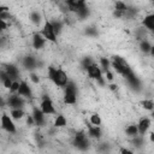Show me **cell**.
Segmentation results:
<instances>
[{"label": "cell", "instance_id": "11", "mask_svg": "<svg viewBox=\"0 0 154 154\" xmlns=\"http://www.w3.org/2000/svg\"><path fill=\"white\" fill-rule=\"evenodd\" d=\"M85 4V0H66V6L67 10L76 12L81 6H83Z\"/></svg>", "mask_w": 154, "mask_h": 154}, {"label": "cell", "instance_id": "20", "mask_svg": "<svg viewBox=\"0 0 154 154\" xmlns=\"http://www.w3.org/2000/svg\"><path fill=\"white\" fill-rule=\"evenodd\" d=\"M11 117L13 118V119H22L23 118V116H24V111L22 109V108H13V109H11Z\"/></svg>", "mask_w": 154, "mask_h": 154}, {"label": "cell", "instance_id": "21", "mask_svg": "<svg viewBox=\"0 0 154 154\" xmlns=\"http://www.w3.org/2000/svg\"><path fill=\"white\" fill-rule=\"evenodd\" d=\"M65 125H66V119H65V117H64L63 114L57 116V118H55V120H54V126H55V128H63V126H65Z\"/></svg>", "mask_w": 154, "mask_h": 154}, {"label": "cell", "instance_id": "16", "mask_svg": "<svg viewBox=\"0 0 154 154\" xmlns=\"http://www.w3.org/2000/svg\"><path fill=\"white\" fill-rule=\"evenodd\" d=\"M88 134L93 138H100V136H101V129L99 128V125L89 126L88 128Z\"/></svg>", "mask_w": 154, "mask_h": 154}, {"label": "cell", "instance_id": "25", "mask_svg": "<svg viewBox=\"0 0 154 154\" xmlns=\"http://www.w3.org/2000/svg\"><path fill=\"white\" fill-rule=\"evenodd\" d=\"M141 106L144 109L150 111V109L154 108V102H153V100H143V101H141Z\"/></svg>", "mask_w": 154, "mask_h": 154}, {"label": "cell", "instance_id": "26", "mask_svg": "<svg viewBox=\"0 0 154 154\" xmlns=\"http://www.w3.org/2000/svg\"><path fill=\"white\" fill-rule=\"evenodd\" d=\"M116 10L122 11V12H124V14H125V12H126V10H128V6L125 5V2H123V1H120V0H117V1H116Z\"/></svg>", "mask_w": 154, "mask_h": 154}, {"label": "cell", "instance_id": "31", "mask_svg": "<svg viewBox=\"0 0 154 154\" xmlns=\"http://www.w3.org/2000/svg\"><path fill=\"white\" fill-rule=\"evenodd\" d=\"M82 64H83V67H88V66H90L91 64H93V61L90 60V58H84L83 59V61H82Z\"/></svg>", "mask_w": 154, "mask_h": 154}, {"label": "cell", "instance_id": "15", "mask_svg": "<svg viewBox=\"0 0 154 154\" xmlns=\"http://www.w3.org/2000/svg\"><path fill=\"white\" fill-rule=\"evenodd\" d=\"M143 25H144L148 30L154 31V13L148 14V16L144 17V19H143Z\"/></svg>", "mask_w": 154, "mask_h": 154}, {"label": "cell", "instance_id": "2", "mask_svg": "<svg viewBox=\"0 0 154 154\" xmlns=\"http://www.w3.org/2000/svg\"><path fill=\"white\" fill-rule=\"evenodd\" d=\"M87 73H88V76H89L90 78L96 79L101 85L105 84V81H103V78H102V72H101L100 67L97 66V64L93 63L90 66H88V67H87Z\"/></svg>", "mask_w": 154, "mask_h": 154}, {"label": "cell", "instance_id": "27", "mask_svg": "<svg viewBox=\"0 0 154 154\" xmlns=\"http://www.w3.org/2000/svg\"><path fill=\"white\" fill-rule=\"evenodd\" d=\"M51 23L53 24V28H54V30H55V34H57V35L60 34V32H61V29H63L61 22H60V20H55V22H51Z\"/></svg>", "mask_w": 154, "mask_h": 154}, {"label": "cell", "instance_id": "22", "mask_svg": "<svg viewBox=\"0 0 154 154\" xmlns=\"http://www.w3.org/2000/svg\"><path fill=\"white\" fill-rule=\"evenodd\" d=\"M65 93H72V94H77V87L73 82H67V84L65 85Z\"/></svg>", "mask_w": 154, "mask_h": 154}, {"label": "cell", "instance_id": "4", "mask_svg": "<svg viewBox=\"0 0 154 154\" xmlns=\"http://www.w3.org/2000/svg\"><path fill=\"white\" fill-rule=\"evenodd\" d=\"M1 126L7 132H11V134H14L16 132V125L12 122V117L7 116L6 113H4L2 117H1Z\"/></svg>", "mask_w": 154, "mask_h": 154}, {"label": "cell", "instance_id": "1", "mask_svg": "<svg viewBox=\"0 0 154 154\" xmlns=\"http://www.w3.org/2000/svg\"><path fill=\"white\" fill-rule=\"evenodd\" d=\"M48 78L57 85V87H65L67 84V75L60 70V69H55L53 66L48 67Z\"/></svg>", "mask_w": 154, "mask_h": 154}, {"label": "cell", "instance_id": "28", "mask_svg": "<svg viewBox=\"0 0 154 154\" xmlns=\"http://www.w3.org/2000/svg\"><path fill=\"white\" fill-rule=\"evenodd\" d=\"M90 123H91L93 125H100V124H101V118H100V116L96 114V113L91 114V117H90Z\"/></svg>", "mask_w": 154, "mask_h": 154}, {"label": "cell", "instance_id": "37", "mask_svg": "<svg viewBox=\"0 0 154 154\" xmlns=\"http://www.w3.org/2000/svg\"><path fill=\"white\" fill-rule=\"evenodd\" d=\"M150 141H152V142H154V132H152V134H150Z\"/></svg>", "mask_w": 154, "mask_h": 154}, {"label": "cell", "instance_id": "30", "mask_svg": "<svg viewBox=\"0 0 154 154\" xmlns=\"http://www.w3.org/2000/svg\"><path fill=\"white\" fill-rule=\"evenodd\" d=\"M101 65H102L103 70L107 71V70H108V66H109V61H108L106 58H101Z\"/></svg>", "mask_w": 154, "mask_h": 154}, {"label": "cell", "instance_id": "5", "mask_svg": "<svg viewBox=\"0 0 154 154\" xmlns=\"http://www.w3.org/2000/svg\"><path fill=\"white\" fill-rule=\"evenodd\" d=\"M41 109L43 111L45 114H54L55 113V108H54V105L52 102V100L48 97V96H43L42 97V101H41Z\"/></svg>", "mask_w": 154, "mask_h": 154}, {"label": "cell", "instance_id": "38", "mask_svg": "<svg viewBox=\"0 0 154 154\" xmlns=\"http://www.w3.org/2000/svg\"><path fill=\"white\" fill-rule=\"evenodd\" d=\"M152 116H153V118H154V111H153V113H152Z\"/></svg>", "mask_w": 154, "mask_h": 154}, {"label": "cell", "instance_id": "29", "mask_svg": "<svg viewBox=\"0 0 154 154\" xmlns=\"http://www.w3.org/2000/svg\"><path fill=\"white\" fill-rule=\"evenodd\" d=\"M19 85H20V83H19L18 81H13V83H12V85H11V88H10V91H12V93L18 91Z\"/></svg>", "mask_w": 154, "mask_h": 154}, {"label": "cell", "instance_id": "18", "mask_svg": "<svg viewBox=\"0 0 154 154\" xmlns=\"http://www.w3.org/2000/svg\"><path fill=\"white\" fill-rule=\"evenodd\" d=\"M125 132H126V135L129 137H135L138 134V126L137 125H134V124L132 125H128L125 128Z\"/></svg>", "mask_w": 154, "mask_h": 154}, {"label": "cell", "instance_id": "6", "mask_svg": "<svg viewBox=\"0 0 154 154\" xmlns=\"http://www.w3.org/2000/svg\"><path fill=\"white\" fill-rule=\"evenodd\" d=\"M22 97H23V96H20L19 94H17V95L12 94L11 96H8V99H7V105L11 107V109H13V108H22V107H23L24 100H23Z\"/></svg>", "mask_w": 154, "mask_h": 154}, {"label": "cell", "instance_id": "32", "mask_svg": "<svg viewBox=\"0 0 154 154\" xmlns=\"http://www.w3.org/2000/svg\"><path fill=\"white\" fill-rule=\"evenodd\" d=\"M30 79H31V81H32L35 84H37V83L40 82L38 76H37V75H35V73H31V75H30Z\"/></svg>", "mask_w": 154, "mask_h": 154}, {"label": "cell", "instance_id": "17", "mask_svg": "<svg viewBox=\"0 0 154 154\" xmlns=\"http://www.w3.org/2000/svg\"><path fill=\"white\" fill-rule=\"evenodd\" d=\"M76 14H77L81 19H84V18H87V17L89 16V8H88L87 5L84 4L83 6H81V7L76 11Z\"/></svg>", "mask_w": 154, "mask_h": 154}, {"label": "cell", "instance_id": "12", "mask_svg": "<svg viewBox=\"0 0 154 154\" xmlns=\"http://www.w3.org/2000/svg\"><path fill=\"white\" fill-rule=\"evenodd\" d=\"M5 71L7 72V75L13 79V81H17L18 76H19V70L16 65H12V64H8L6 67H5Z\"/></svg>", "mask_w": 154, "mask_h": 154}, {"label": "cell", "instance_id": "36", "mask_svg": "<svg viewBox=\"0 0 154 154\" xmlns=\"http://www.w3.org/2000/svg\"><path fill=\"white\" fill-rule=\"evenodd\" d=\"M150 54H152V57L154 58V46H152V49H150Z\"/></svg>", "mask_w": 154, "mask_h": 154}, {"label": "cell", "instance_id": "33", "mask_svg": "<svg viewBox=\"0 0 154 154\" xmlns=\"http://www.w3.org/2000/svg\"><path fill=\"white\" fill-rule=\"evenodd\" d=\"M106 76H107V79H108V81H112V79H113V75H112L108 70L106 71Z\"/></svg>", "mask_w": 154, "mask_h": 154}, {"label": "cell", "instance_id": "13", "mask_svg": "<svg viewBox=\"0 0 154 154\" xmlns=\"http://www.w3.org/2000/svg\"><path fill=\"white\" fill-rule=\"evenodd\" d=\"M137 126H138V132L141 135H144L147 132V130L149 129V126H150V120L148 118H141Z\"/></svg>", "mask_w": 154, "mask_h": 154}, {"label": "cell", "instance_id": "7", "mask_svg": "<svg viewBox=\"0 0 154 154\" xmlns=\"http://www.w3.org/2000/svg\"><path fill=\"white\" fill-rule=\"evenodd\" d=\"M73 144L79 149H87L89 142H88L87 136L83 132H77L75 135V138H73Z\"/></svg>", "mask_w": 154, "mask_h": 154}, {"label": "cell", "instance_id": "35", "mask_svg": "<svg viewBox=\"0 0 154 154\" xmlns=\"http://www.w3.org/2000/svg\"><path fill=\"white\" fill-rule=\"evenodd\" d=\"M120 152L122 153H132L131 150H128V149H120Z\"/></svg>", "mask_w": 154, "mask_h": 154}, {"label": "cell", "instance_id": "23", "mask_svg": "<svg viewBox=\"0 0 154 154\" xmlns=\"http://www.w3.org/2000/svg\"><path fill=\"white\" fill-rule=\"evenodd\" d=\"M30 19H31L32 23H35V24H40V23H41V14L38 13V11H34V12H31V14H30Z\"/></svg>", "mask_w": 154, "mask_h": 154}, {"label": "cell", "instance_id": "14", "mask_svg": "<svg viewBox=\"0 0 154 154\" xmlns=\"http://www.w3.org/2000/svg\"><path fill=\"white\" fill-rule=\"evenodd\" d=\"M23 65L26 67V69H35L36 67V65H37V60L34 58V57H31V55H28V57H25L24 59H23Z\"/></svg>", "mask_w": 154, "mask_h": 154}, {"label": "cell", "instance_id": "9", "mask_svg": "<svg viewBox=\"0 0 154 154\" xmlns=\"http://www.w3.org/2000/svg\"><path fill=\"white\" fill-rule=\"evenodd\" d=\"M45 43H46V38L43 37L42 34H35V35L32 36V47H34L35 49H41V48H43Z\"/></svg>", "mask_w": 154, "mask_h": 154}, {"label": "cell", "instance_id": "19", "mask_svg": "<svg viewBox=\"0 0 154 154\" xmlns=\"http://www.w3.org/2000/svg\"><path fill=\"white\" fill-rule=\"evenodd\" d=\"M77 94H72V93H65L64 95V102L66 105H73L76 103V100H77Z\"/></svg>", "mask_w": 154, "mask_h": 154}, {"label": "cell", "instance_id": "3", "mask_svg": "<svg viewBox=\"0 0 154 154\" xmlns=\"http://www.w3.org/2000/svg\"><path fill=\"white\" fill-rule=\"evenodd\" d=\"M41 34L43 35V37L51 42H57V34H55V30L53 28V24L51 22H45L43 24V29L41 31Z\"/></svg>", "mask_w": 154, "mask_h": 154}, {"label": "cell", "instance_id": "34", "mask_svg": "<svg viewBox=\"0 0 154 154\" xmlns=\"http://www.w3.org/2000/svg\"><path fill=\"white\" fill-rule=\"evenodd\" d=\"M109 87H111V90H116L117 89V85L116 84H111Z\"/></svg>", "mask_w": 154, "mask_h": 154}, {"label": "cell", "instance_id": "10", "mask_svg": "<svg viewBox=\"0 0 154 154\" xmlns=\"http://www.w3.org/2000/svg\"><path fill=\"white\" fill-rule=\"evenodd\" d=\"M20 96H23V97H31L32 96V93H31V89H30V87L28 85V83L26 82H24V81H22L20 82V85H19V89H18V91H17Z\"/></svg>", "mask_w": 154, "mask_h": 154}, {"label": "cell", "instance_id": "8", "mask_svg": "<svg viewBox=\"0 0 154 154\" xmlns=\"http://www.w3.org/2000/svg\"><path fill=\"white\" fill-rule=\"evenodd\" d=\"M32 117H34V120H35V124L37 125H43L45 124V113L41 108L38 107H34L32 108Z\"/></svg>", "mask_w": 154, "mask_h": 154}, {"label": "cell", "instance_id": "24", "mask_svg": "<svg viewBox=\"0 0 154 154\" xmlns=\"http://www.w3.org/2000/svg\"><path fill=\"white\" fill-rule=\"evenodd\" d=\"M140 48L143 53H150V49H152V46L148 41H141V45H140Z\"/></svg>", "mask_w": 154, "mask_h": 154}]
</instances>
